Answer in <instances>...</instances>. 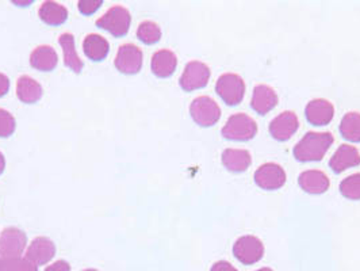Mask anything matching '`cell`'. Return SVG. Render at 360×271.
<instances>
[{
  "mask_svg": "<svg viewBox=\"0 0 360 271\" xmlns=\"http://www.w3.org/2000/svg\"><path fill=\"white\" fill-rule=\"evenodd\" d=\"M333 141L335 137L329 132H307L294 146V158L302 163L320 162Z\"/></svg>",
  "mask_w": 360,
  "mask_h": 271,
  "instance_id": "cell-1",
  "label": "cell"
},
{
  "mask_svg": "<svg viewBox=\"0 0 360 271\" xmlns=\"http://www.w3.org/2000/svg\"><path fill=\"white\" fill-rule=\"evenodd\" d=\"M221 133L226 140L248 141V140H252L256 136L257 125H256V121L248 114L236 113L228 118Z\"/></svg>",
  "mask_w": 360,
  "mask_h": 271,
  "instance_id": "cell-2",
  "label": "cell"
},
{
  "mask_svg": "<svg viewBox=\"0 0 360 271\" xmlns=\"http://www.w3.org/2000/svg\"><path fill=\"white\" fill-rule=\"evenodd\" d=\"M245 82L237 73H224L217 79L216 92L229 106L241 103L245 96Z\"/></svg>",
  "mask_w": 360,
  "mask_h": 271,
  "instance_id": "cell-3",
  "label": "cell"
},
{
  "mask_svg": "<svg viewBox=\"0 0 360 271\" xmlns=\"http://www.w3.org/2000/svg\"><path fill=\"white\" fill-rule=\"evenodd\" d=\"M131 17L129 10L122 6H112L105 15L96 20V26L106 30L111 36L121 38L127 36L130 29Z\"/></svg>",
  "mask_w": 360,
  "mask_h": 271,
  "instance_id": "cell-4",
  "label": "cell"
},
{
  "mask_svg": "<svg viewBox=\"0 0 360 271\" xmlns=\"http://www.w3.org/2000/svg\"><path fill=\"white\" fill-rule=\"evenodd\" d=\"M190 114L199 127H213L221 118V108L213 98L202 95L191 102Z\"/></svg>",
  "mask_w": 360,
  "mask_h": 271,
  "instance_id": "cell-5",
  "label": "cell"
},
{
  "mask_svg": "<svg viewBox=\"0 0 360 271\" xmlns=\"http://www.w3.org/2000/svg\"><path fill=\"white\" fill-rule=\"evenodd\" d=\"M233 255L243 265H255L264 255L263 241L256 236H241L233 244Z\"/></svg>",
  "mask_w": 360,
  "mask_h": 271,
  "instance_id": "cell-6",
  "label": "cell"
},
{
  "mask_svg": "<svg viewBox=\"0 0 360 271\" xmlns=\"http://www.w3.org/2000/svg\"><path fill=\"white\" fill-rule=\"evenodd\" d=\"M210 68L202 61H190L184 67L179 79L180 87L184 91H195L207 86L210 79Z\"/></svg>",
  "mask_w": 360,
  "mask_h": 271,
  "instance_id": "cell-7",
  "label": "cell"
},
{
  "mask_svg": "<svg viewBox=\"0 0 360 271\" xmlns=\"http://www.w3.org/2000/svg\"><path fill=\"white\" fill-rule=\"evenodd\" d=\"M253 179L263 190H278L285 186L288 175L282 165L276 163H266L256 170Z\"/></svg>",
  "mask_w": 360,
  "mask_h": 271,
  "instance_id": "cell-8",
  "label": "cell"
},
{
  "mask_svg": "<svg viewBox=\"0 0 360 271\" xmlns=\"http://www.w3.org/2000/svg\"><path fill=\"white\" fill-rule=\"evenodd\" d=\"M114 65L120 73L125 75H136L143 68V51L133 45L125 44L118 49Z\"/></svg>",
  "mask_w": 360,
  "mask_h": 271,
  "instance_id": "cell-9",
  "label": "cell"
},
{
  "mask_svg": "<svg viewBox=\"0 0 360 271\" xmlns=\"http://www.w3.org/2000/svg\"><path fill=\"white\" fill-rule=\"evenodd\" d=\"M300 120L292 111H283L278 114L270 122L271 136L278 141H288L298 130Z\"/></svg>",
  "mask_w": 360,
  "mask_h": 271,
  "instance_id": "cell-10",
  "label": "cell"
},
{
  "mask_svg": "<svg viewBox=\"0 0 360 271\" xmlns=\"http://www.w3.org/2000/svg\"><path fill=\"white\" fill-rule=\"evenodd\" d=\"M333 115H335L333 105L323 98L311 99L305 108L307 121L313 127H325L330 124L333 120Z\"/></svg>",
  "mask_w": 360,
  "mask_h": 271,
  "instance_id": "cell-11",
  "label": "cell"
},
{
  "mask_svg": "<svg viewBox=\"0 0 360 271\" xmlns=\"http://www.w3.org/2000/svg\"><path fill=\"white\" fill-rule=\"evenodd\" d=\"M359 164V149L356 146L349 144L340 145L329 160V167L336 174H340L342 171L352 168V167H358Z\"/></svg>",
  "mask_w": 360,
  "mask_h": 271,
  "instance_id": "cell-12",
  "label": "cell"
},
{
  "mask_svg": "<svg viewBox=\"0 0 360 271\" xmlns=\"http://www.w3.org/2000/svg\"><path fill=\"white\" fill-rule=\"evenodd\" d=\"M278 95L275 90L267 84H257L253 89L251 108L260 115H266L278 105Z\"/></svg>",
  "mask_w": 360,
  "mask_h": 271,
  "instance_id": "cell-13",
  "label": "cell"
},
{
  "mask_svg": "<svg viewBox=\"0 0 360 271\" xmlns=\"http://www.w3.org/2000/svg\"><path fill=\"white\" fill-rule=\"evenodd\" d=\"M298 183L304 191L309 194H324L329 189L330 181L324 171L307 170L298 177Z\"/></svg>",
  "mask_w": 360,
  "mask_h": 271,
  "instance_id": "cell-14",
  "label": "cell"
},
{
  "mask_svg": "<svg viewBox=\"0 0 360 271\" xmlns=\"http://www.w3.org/2000/svg\"><path fill=\"white\" fill-rule=\"evenodd\" d=\"M26 235L18 228H6L0 236V255L15 256L23 251Z\"/></svg>",
  "mask_w": 360,
  "mask_h": 271,
  "instance_id": "cell-15",
  "label": "cell"
},
{
  "mask_svg": "<svg viewBox=\"0 0 360 271\" xmlns=\"http://www.w3.org/2000/svg\"><path fill=\"white\" fill-rule=\"evenodd\" d=\"M150 67H152V73H155L158 77H162V79L169 77L174 75L178 67V57L172 51H168V49L158 51L152 56Z\"/></svg>",
  "mask_w": 360,
  "mask_h": 271,
  "instance_id": "cell-16",
  "label": "cell"
},
{
  "mask_svg": "<svg viewBox=\"0 0 360 271\" xmlns=\"http://www.w3.org/2000/svg\"><path fill=\"white\" fill-rule=\"evenodd\" d=\"M221 160L226 170H229L232 172H244L250 168V165L252 163V158L247 149L228 148L222 152Z\"/></svg>",
  "mask_w": 360,
  "mask_h": 271,
  "instance_id": "cell-17",
  "label": "cell"
},
{
  "mask_svg": "<svg viewBox=\"0 0 360 271\" xmlns=\"http://www.w3.org/2000/svg\"><path fill=\"white\" fill-rule=\"evenodd\" d=\"M57 63H58V56L53 48L49 45L38 46L30 56V65L37 71L51 73L57 67Z\"/></svg>",
  "mask_w": 360,
  "mask_h": 271,
  "instance_id": "cell-18",
  "label": "cell"
},
{
  "mask_svg": "<svg viewBox=\"0 0 360 271\" xmlns=\"http://www.w3.org/2000/svg\"><path fill=\"white\" fill-rule=\"evenodd\" d=\"M39 19L49 26H61L68 19V10L56 1H44L38 10Z\"/></svg>",
  "mask_w": 360,
  "mask_h": 271,
  "instance_id": "cell-19",
  "label": "cell"
},
{
  "mask_svg": "<svg viewBox=\"0 0 360 271\" xmlns=\"http://www.w3.org/2000/svg\"><path fill=\"white\" fill-rule=\"evenodd\" d=\"M41 84L30 76H20L17 82V96L19 101L27 105L37 103L42 98Z\"/></svg>",
  "mask_w": 360,
  "mask_h": 271,
  "instance_id": "cell-20",
  "label": "cell"
},
{
  "mask_svg": "<svg viewBox=\"0 0 360 271\" xmlns=\"http://www.w3.org/2000/svg\"><path fill=\"white\" fill-rule=\"evenodd\" d=\"M58 44L63 49L64 54V64L67 68H70L75 73H80L83 71V61L77 56L76 48H75V38L71 33H64L58 37Z\"/></svg>",
  "mask_w": 360,
  "mask_h": 271,
  "instance_id": "cell-21",
  "label": "cell"
},
{
  "mask_svg": "<svg viewBox=\"0 0 360 271\" xmlns=\"http://www.w3.org/2000/svg\"><path fill=\"white\" fill-rule=\"evenodd\" d=\"M83 51L91 61H103L110 52V44L105 37L89 34L83 41Z\"/></svg>",
  "mask_w": 360,
  "mask_h": 271,
  "instance_id": "cell-22",
  "label": "cell"
},
{
  "mask_svg": "<svg viewBox=\"0 0 360 271\" xmlns=\"http://www.w3.org/2000/svg\"><path fill=\"white\" fill-rule=\"evenodd\" d=\"M54 255V244L46 237H37L27 250V259L34 260L38 265L52 259Z\"/></svg>",
  "mask_w": 360,
  "mask_h": 271,
  "instance_id": "cell-23",
  "label": "cell"
},
{
  "mask_svg": "<svg viewBox=\"0 0 360 271\" xmlns=\"http://www.w3.org/2000/svg\"><path fill=\"white\" fill-rule=\"evenodd\" d=\"M340 133L345 140L360 143V113L349 111L342 117Z\"/></svg>",
  "mask_w": 360,
  "mask_h": 271,
  "instance_id": "cell-24",
  "label": "cell"
},
{
  "mask_svg": "<svg viewBox=\"0 0 360 271\" xmlns=\"http://www.w3.org/2000/svg\"><path fill=\"white\" fill-rule=\"evenodd\" d=\"M137 37L145 45H155L162 38V29L152 20H144L137 29Z\"/></svg>",
  "mask_w": 360,
  "mask_h": 271,
  "instance_id": "cell-25",
  "label": "cell"
},
{
  "mask_svg": "<svg viewBox=\"0 0 360 271\" xmlns=\"http://www.w3.org/2000/svg\"><path fill=\"white\" fill-rule=\"evenodd\" d=\"M340 193L345 198L354 201L360 199V172L352 174L342 179L340 183Z\"/></svg>",
  "mask_w": 360,
  "mask_h": 271,
  "instance_id": "cell-26",
  "label": "cell"
},
{
  "mask_svg": "<svg viewBox=\"0 0 360 271\" xmlns=\"http://www.w3.org/2000/svg\"><path fill=\"white\" fill-rule=\"evenodd\" d=\"M15 127H17V122L13 114L4 108H0V137L1 139L10 137L15 132Z\"/></svg>",
  "mask_w": 360,
  "mask_h": 271,
  "instance_id": "cell-27",
  "label": "cell"
},
{
  "mask_svg": "<svg viewBox=\"0 0 360 271\" xmlns=\"http://www.w3.org/2000/svg\"><path fill=\"white\" fill-rule=\"evenodd\" d=\"M103 4V1L102 0H94V1H90V0H80L79 3H77V8H79V11H80V14H83V15H86V17H90L92 14H95L99 8H101V6Z\"/></svg>",
  "mask_w": 360,
  "mask_h": 271,
  "instance_id": "cell-28",
  "label": "cell"
},
{
  "mask_svg": "<svg viewBox=\"0 0 360 271\" xmlns=\"http://www.w3.org/2000/svg\"><path fill=\"white\" fill-rule=\"evenodd\" d=\"M210 271H238L234 266H232L229 262H226V260H219V262H216L214 265H213V267H212V270Z\"/></svg>",
  "mask_w": 360,
  "mask_h": 271,
  "instance_id": "cell-29",
  "label": "cell"
},
{
  "mask_svg": "<svg viewBox=\"0 0 360 271\" xmlns=\"http://www.w3.org/2000/svg\"><path fill=\"white\" fill-rule=\"evenodd\" d=\"M10 90V80L4 73H0V98H3Z\"/></svg>",
  "mask_w": 360,
  "mask_h": 271,
  "instance_id": "cell-30",
  "label": "cell"
},
{
  "mask_svg": "<svg viewBox=\"0 0 360 271\" xmlns=\"http://www.w3.org/2000/svg\"><path fill=\"white\" fill-rule=\"evenodd\" d=\"M46 271H70V265L64 260H60V262H56L53 266H49Z\"/></svg>",
  "mask_w": 360,
  "mask_h": 271,
  "instance_id": "cell-31",
  "label": "cell"
},
{
  "mask_svg": "<svg viewBox=\"0 0 360 271\" xmlns=\"http://www.w3.org/2000/svg\"><path fill=\"white\" fill-rule=\"evenodd\" d=\"M4 168H6V160H4V156H3V153L0 152V175L3 174Z\"/></svg>",
  "mask_w": 360,
  "mask_h": 271,
  "instance_id": "cell-32",
  "label": "cell"
},
{
  "mask_svg": "<svg viewBox=\"0 0 360 271\" xmlns=\"http://www.w3.org/2000/svg\"><path fill=\"white\" fill-rule=\"evenodd\" d=\"M256 271H274L272 269H270V267H263V269H259V270Z\"/></svg>",
  "mask_w": 360,
  "mask_h": 271,
  "instance_id": "cell-33",
  "label": "cell"
},
{
  "mask_svg": "<svg viewBox=\"0 0 360 271\" xmlns=\"http://www.w3.org/2000/svg\"><path fill=\"white\" fill-rule=\"evenodd\" d=\"M87 271H95V270H87Z\"/></svg>",
  "mask_w": 360,
  "mask_h": 271,
  "instance_id": "cell-34",
  "label": "cell"
}]
</instances>
